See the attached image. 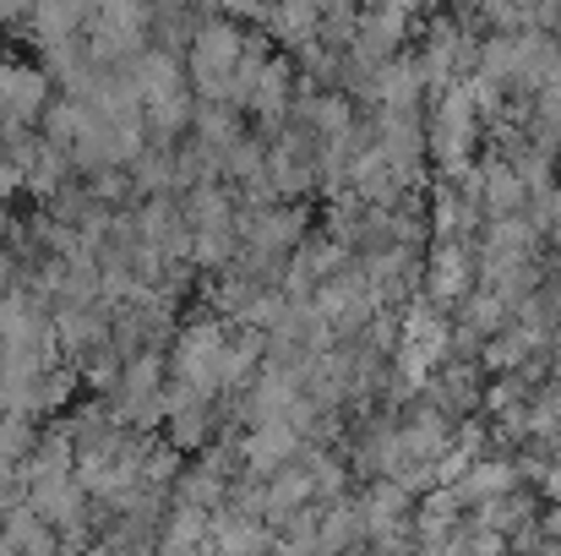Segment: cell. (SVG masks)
<instances>
[{
  "mask_svg": "<svg viewBox=\"0 0 561 556\" xmlns=\"http://www.w3.org/2000/svg\"><path fill=\"white\" fill-rule=\"evenodd\" d=\"M376 5H387V0H376Z\"/></svg>",
  "mask_w": 561,
  "mask_h": 556,
  "instance_id": "obj_24",
  "label": "cell"
},
{
  "mask_svg": "<svg viewBox=\"0 0 561 556\" xmlns=\"http://www.w3.org/2000/svg\"><path fill=\"white\" fill-rule=\"evenodd\" d=\"M245 104H256V110H262L267 121H278V110L289 104V60H267Z\"/></svg>",
  "mask_w": 561,
  "mask_h": 556,
  "instance_id": "obj_15",
  "label": "cell"
},
{
  "mask_svg": "<svg viewBox=\"0 0 561 556\" xmlns=\"http://www.w3.org/2000/svg\"><path fill=\"white\" fill-rule=\"evenodd\" d=\"M469 519L513 541V535H524V530H535V524H540V502H535V497L518 486V491H507V497H496V502H480V508H469Z\"/></svg>",
  "mask_w": 561,
  "mask_h": 556,
  "instance_id": "obj_11",
  "label": "cell"
},
{
  "mask_svg": "<svg viewBox=\"0 0 561 556\" xmlns=\"http://www.w3.org/2000/svg\"><path fill=\"white\" fill-rule=\"evenodd\" d=\"M131 164H137V185L142 191H170L175 185V164L164 154H137Z\"/></svg>",
  "mask_w": 561,
  "mask_h": 556,
  "instance_id": "obj_17",
  "label": "cell"
},
{
  "mask_svg": "<svg viewBox=\"0 0 561 556\" xmlns=\"http://www.w3.org/2000/svg\"><path fill=\"white\" fill-rule=\"evenodd\" d=\"M22 191V170L11 164V154H0V202H11Z\"/></svg>",
  "mask_w": 561,
  "mask_h": 556,
  "instance_id": "obj_19",
  "label": "cell"
},
{
  "mask_svg": "<svg viewBox=\"0 0 561 556\" xmlns=\"http://www.w3.org/2000/svg\"><path fill=\"white\" fill-rule=\"evenodd\" d=\"M44 110H49V77L33 66H0V126L22 132Z\"/></svg>",
  "mask_w": 561,
  "mask_h": 556,
  "instance_id": "obj_5",
  "label": "cell"
},
{
  "mask_svg": "<svg viewBox=\"0 0 561 556\" xmlns=\"http://www.w3.org/2000/svg\"><path fill=\"white\" fill-rule=\"evenodd\" d=\"M474 202H480L485 218H507V213H518L529 202V185L518 181V170L507 159H485L474 170Z\"/></svg>",
  "mask_w": 561,
  "mask_h": 556,
  "instance_id": "obj_9",
  "label": "cell"
},
{
  "mask_svg": "<svg viewBox=\"0 0 561 556\" xmlns=\"http://www.w3.org/2000/svg\"><path fill=\"white\" fill-rule=\"evenodd\" d=\"M425 404L431 409H442L447 420H469L474 409H480V371L469 366V361H442V366L431 371V382H425Z\"/></svg>",
  "mask_w": 561,
  "mask_h": 556,
  "instance_id": "obj_7",
  "label": "cell"
},
{
  "mask_svg": "<svg viewBox=\"0 0 561 556\" xmlns=\"http://www.w3.org/2000/svg\"><path fill=\"white\" fill-rule=\"evenodd\" d=\"M0 300H5V290H0Z\"/></svg>",
  "mask_w": 561,
  "mask_h": 556,
  "instance_id": "obj_25",
  "label": "cell"
},
{
  "mask_svg": "<svg viewBox=\"0 0 561 556\" xmlns=\"http://www.w3.org/2000/svg\"><path fill=\"white\" fill-rule=\"evenodd\" d=\"M371 93L376 104H387V110H414L420 93H425V77H420L414 60H381L371 77Z\"/></svg>",
  "mask_w": 561,
  "mask_h": 556,
  "instance_id": "obj_12",
  "label": "cell"
},
{
  "mask_svg": "<svg viewBox=\"0 0 561 556\" xmlns=\"http://www.w3.org/2000/svg\"><path fill=\"white\" fill-rule=\"evenodd\" d=\"M355 508H360V519H366V541H371L376 530H392V524L409 519V491H403L398 480H371L366 497H360Z\"/></svg>",
  "mask_w": 561,
  "mask_h": 556,
  "instance_id": "obj_14",
  "label": "cell"
},
{
  "mask_svg": "<svg viewBox=\"0 0 561 556\" xmlns=\"http://www.w3.org/2000/svg\"><path fill=\"white\" fill-rule=\"evenodd\" d=\"M224 344H229L224 317H196V322H186V328L175 333V350H170V371H175V382L196 387L202 398H218V393H224V382H218Z\"/></svg>",
  "mask_w": 561,
  "mask_h": 556,
  "instance_id": "obj_1",
  "label": "cell"
},
{
  "mask_svg": "<svg viewBox=\"0 0 561 556\" xmlns=\"http://www.w3.org/2000/svg\"><path fill=\"white\" fill-rule=\"evenodd\" d=\"M409 11L398 5V0H387L381 11L371 16H360L355 22V60L360 66H381V60H392V49L403 44V33H409V22H403Z\"/></svg>",
  "mask_w": 561,
  "mask_h": 556,
  "instance_id": "obj_8",
  "label": "cell"
},
{
  "mask_svg": "<svg viewBox=\"0 0 561 556\" xmlns=\"http://www.w3.org/2000/svg\"><path fill=\"white\" fill-rule=\"evenodd\" d=\"M240 33L229 22H207L191 44V71H196V88L202 99H229V82H234V66H240Z\"/></svg>",
  "mask_w": 561,
  "mask_h": 556,
  "instance_id": "obj_2",
  "label": "cell"
},
{
  "mask_svg": "<svg viewBox=\"0 0 561 556\" xmlns=\"http://www.w3.org/2000/svg\"><path fill=\"white\" fill-rule=\"evenodd\" d=\"M186 121H191V110H186V99H181V93H175V99H159V104L148 110V126H153L159 137H175Z\"/></svg>",
  "mask_w": 561,
  "mask_h": 556,
  "instance_id": "obj_18",
  "label": "cell"
},
{
  "mask_svg": "<svg viewBox=\"0 0 561 556\" xmlns=\"http://www.w3.org/2000/svg\"><path fill=\"white\" fill-rule=\"evenodd\" d=\"M27 508L60 535V530H77L88 524V491L77 475H49V480H33L27 486Z\"/></svg>",
  "mask_w": 561,
  "mask_h": 556,
  "instance_id": "obj_4",
  "label": "cell"
},
{
  "mask_svg": "<svg viewBox=\"0 0 561 556\" xmlns=\"http://www.w3.org/2000/svg\"><path fill=\"white\" fill-rule=\"evenodd\" d=\"M300 431L295 425H284V420H273V425H251L245 431V442L234 447L240 453V469L251 475V480H267L273 469H284V464H295L300 458Z\"/></svg>",
  "mask_w": 561,
  "mask_h": 556,
  "instance_id": "obj_3",
  "label": "cell"
},
{
  "mask_svg": "<svg viewBox=\"0 0 561 556\" xmlns=\"http://www.w3.org/2000/svg\"><path fill=\"white\" fill-rule=\"evenodd\" d=\"M518 486H524L518 458H474L469 475L458 480V497H463V508H480V502H496V497H507Z\"/></svg>",
  "mask_w": 561,
  "mask_h": 556,
  "instance_id": "obj_10",
  "label": "cell"
},
{
  "mask_svg": "<svg viewBox=\"0 0 561 556\" xmlns=\"http://www.w3.org/2000/svg\"><path fill=\"white\" fill-rule=\"evenodd\" d=\"M16 11H27V0H0V16H16Z\"/></svg>",
  "mask_w": 561,
  "mask_h": 556,
  "instance_id": "obj_22",
  "label": "cell"
},
{
  "mask_svg": "<svg viewBox=\"0 0 561 556\" xmlns=\"http://www.w3.org/2000/svg\"><path fill=\"white\" fill-rule=\"evenodd\" d=\"M398 5H403V11H431L436 0H398Z\"/></svg>",
  "mask_w": 561,
  "mask_h": 556,
  "instance_id": "obj_23",
  "label": "cell"
},
{
  "mask_svg": "<svg viewBox=\"0 0 561 556\" xmlns=\"http://www.w3.org/2000/svg\"><path fill=\"white\" fill-rule=\"evenodd\" d=\"M469 290H474V257L463 251V240H436L425 262V295L436 306H458Z\"/></svg>",
  "mask_w": 561,
  "mask_h": 556,
  "instance_id": "obj_6",
  "label": "cell"
},
{
  "mask_svg": "<svg viewBox=\"0 0 561 556\" xmlns=\"http://www.w3.org/2000/svg\"><path fill=\"white\" fill-rule=\"evenodd\" d=\"M540 535H546L551 546H561V502H551V508L540 513Z\"/></svg>",
  "mask_w": 561,
  "mask_h": 556,
  "instance_id": "obj_20",
  "label": "cell"
},
{
  "mask_svg": "<svg viewBox=\"0 0 561 556\" xmlns=\"http://www.w3.org/2000/svg\"><path fill=\"white\" fill-rule=\"evenodd\" d=\"M0 535L11 541V552L16 556H60V541H55V530L27 508V502H16L5 519H0Z\"/></svg>",
  "mask_w": 561,
  "mask_h": 556,
  "instance_id": "obj_13",
  "label": "cell"
},
{
  "mask_svg": "<svg viewBox=\"0 0 561 556\" xmlns=\"http://www.w3.org/2000/svg\"><path fill=\"white\" fill-rule=\"evenodd\" d=\"M267 556H311V552H306V546H289V541H273Z\"/></svg>",
  "mask_w": 561,
  "mask_h": 556,
  "instance_id": "obj_21",
  "label": "cell"
},
{
  "mask_svg": "<svg viewBox=\"0 0 561 556\" xmlns=\"http://www.w3.org/2000/svg\"><path fill=\"white\" fill-rule=\"evenodd\" d=\"M273 27L284 38H311L317 33V0H278L273 5Z\"/></svg>",
  "mask_w": 561,
  "mask_h": 556,
  "instance_id": "obj_16",
  "label": "cell"
}]
</instances>
